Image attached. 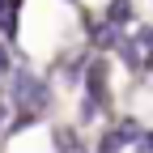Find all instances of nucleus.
I'll list each match as a JSON object with an SVG mask.
<instances>
[{"mask_svg": "<svg viewBox=\"0 0 153 153\" xmlns=\"http://www.w3.org/2000/svg\"><path fill=\"white\" fill-rule=\"evenodd\" d=\"M102 153H119V136H106L102 140Z\"/></svg>", "mask_w": 153, "mask_h": 153, "instance_id": "obj_2", "label": "nucleus"}, {"mask_svg": "<svg viewBox=\"0 0 153 153\" xmlns=\"http://www.w3.org/2000/svg\"><path fill=\"white\" fill-rule=\"evenodd\" d=\"M13 22H9V13H4V4H0V30H9Z\"/></svg>", "mask_w": 153, "mask_h": 153, "instance_id": "obj_3", "label": "nucleus"}, {"mask_svg": "<svg viewBox=\"0 0 153 153\" xmlns=\"http://www.w3.org/2000/svg\"><path fill=\"white\" fill-rule=\"evenodd\" d=\"M4 68H9V51L0 47V72H4Z\"/></svg>", "mask_w": 153, "mask_h": 153, "instance_id": "obj_4", "label": "nucleus"}, {"mask_svg": "<svg viewBox=\"0 0 153 153\" xmlns=\"http://www.w3.org/2000/svg\"><path fill=\"white\" fill-rule=\"evenodd\" d=\"M0 128H4V111H0Z\"/></svg>", "mask_w": 153, "mask_h": 153, "instance_id": "obj_5", "label": "nucleus"}, {"mask_svg": "<svg viewBox=\"0 0 153 153\" xmlns=\"http://www.w3.org/2000/svg\"><path fill=\"white\" fill-rule=\"evenodd\" d=\"M17 102L22 106H30V111H43L47 106V85L38 81V76H17Z\"/></svg>", "mask_w": 153, "mask_h": 153, "instance_id": "obj_1", "label": "nucleus"}]
</instances>
